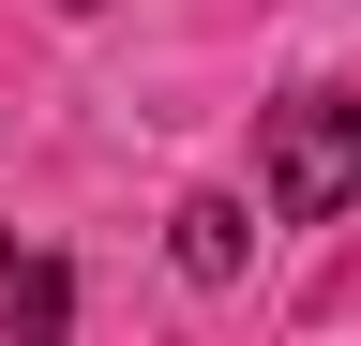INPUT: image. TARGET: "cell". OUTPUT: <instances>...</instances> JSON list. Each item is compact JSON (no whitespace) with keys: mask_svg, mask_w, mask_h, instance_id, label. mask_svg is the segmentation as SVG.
Masks as SVG:
<instances>
[{"mask_svg":"<svg viewBox=\"0 0 361 346\" xmlns=\"http://www.w3.org/2000/svg\"><path fill=\"white\" fill-rule=\"evenodd\" d=\"M256 196L286 211V226H331L361 211V91H286L256 136Z\"/></svg>","mask_w":361,"mask_h":346,"instance_id":"cell-1","label":"cell"},{"mask_svg":"<svg viewBox=\"0 0 361 346\" xmlns=\"http://www.w3.org/2000/svg\"><path fill=\"white\" fill-rule=\"evenodd\" d=\"M61 316H75V286H61V271H45V256H30L16 226H0V331H30V346H45V331H61Z\"/></svg>","mask_w":361,"mask_h":346,"instance_id":"cell-2","label":"cell"},{"mask_svg":"<svg viewBox=\"0 0 361 346\" xmlns=\"http://www.w3.org/2000/svg\"><path fill=\"white\" fill-rule=\"evenodd\" d=\"M180 271H196V286L241 271V196H196V211H180Z\"/></svg>","mask_w":361,"mask_h":346,"instance_id":"cell-3","label":"cell"}]
</instances>
